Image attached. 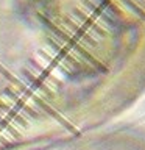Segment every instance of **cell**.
<instances>
[{
  "label": "cell",
  "instance_id": "cell-1",
  "mask_svg": "<svg viewBox=\"0 0 145 150\" xmlns=\"http://www.w3.org/2000/svg\"><path fill=\"white\" fill-rule=\"evenodd\" d=\"M115 150H145V144H131L126 145V147H120Z\"/></svg>",
  "mask_w": 145,
  "mask_h": 150
}]
</instances>
